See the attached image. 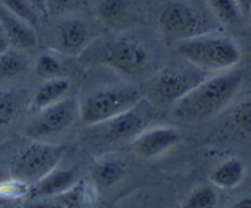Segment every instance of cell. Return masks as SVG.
<instances>
[{"mask_svg":"<svg viewBox=\"0 0 251 208\" xmlns=\"http://www.w3.org/2000/svg\"><path fill=\"white\" fill-rule=\"evenodd\" d=\"M176 52L187 63L204 72H224L233 69L241 59L235 41L211 32L181 41Z\"/></svg>","mask_w":251,"mask_h":208,"instance_id":"obj_2","label":"cell"},{"mask_svg":"<svg viewBox=\"0 0 251 208\" xmlns=\"http://www.w3.org/2000/svg\"><path fill=\"white\" fill-rule=\"evenodd\" d=\"M155 118V107L147 99L142 98L131 108L116 117L101 123L105 125L103 139L108 143H125L133 141Z\"/></svg>","mask_w":251,"mask_h":208,"instance_id":"obj_7","label":"cell"},{"mask_svg":"<svg viewBox=\"0 0 251 208\" xmlns=\"http://www.w3.org/2000/svg\"><path fill=\"white\" fill-rule=\"evenodd\" d=\"M181 141V132L173 126L146 128L129 146L133 153L142 159H153L166 153Z\"/></svg>","mask_w":251,"mask_h":208,"instance_id":"obj_10","label":"cell"},{"mask_svg":"<svg viewBox=\"0 0 251 208\" xmlns=\"http://www.w3.org/2000/svg\"><path fill=\"white\" fill-rule=\"evenodd\" d=\"M71 88V81L63 77L48 78L40 85L32 100V108L37 111L53 105L66 98Z\"/></svg>","mask_w":251,"mask_h":208,"instance_id":"obj_15","label":"cell"},{"mask_svg":"<svg viewBox=\"0 0 251 208\" xmlns=\"http://www.w3.org/2000/svg\"><path fill=\"white\" fill-rule=\"evenodd\" d=\"M213 15L224 25H234L243 16L236 0H206Z\"/></svg>","mask_w":251,"mask_h":208,"instance_id":"obj_20","label":"cell"},{"mask_svg":"<svg viewBox=\"0 0 251 208\" xmlns=\"http://www.w3.org/2000/svg\"><path fill=\"white\" fill-rule=\"evenodd\" d=\"M98 186L95 182L88 181H76L72 187L59 193L54 197L55 202L60 206L67 207H84V206H93L98 197Z\"/></svg>","mask_w":251,"mask_h":208,"instance_id":"obj_16","label":"cell"},{"mask_svg":"<svg viewBox=\"0 0 251 208\" xmlns=\"http://www.w3.org/2000/svg\"><path fill=\"white\" fill-rule=\"evenodd\" d=\"M218 203V195L213 186H201L188 196L183 207L187 208H211Z\"/></svg>","mask_w":251,"mask_h":208,"instance_id":"obj_22","label":"cell"},{"mask_svg":"<svg viewBox=\"0 0 251 208\" xmlns=\"http://www.w3.org/2000/svg\"><path fill=\"white\" fill-rule=\"evenodd\" d=\"M78 169H54L48 175L32 183L30 188L31 197H55L64 192L76 182Z\"/></svg>","mask_w":251,"mask_h":208,"instance_id":"obj_13","label":"cell"},{"mask_svg":"<svg viewBox=\"0 0 251 208\" xmlns=\"http://www.w3.org/2000/svg\"><path fill=\"white\" fill-rule=\"evenodd\" d=\"M10 47V42H9V38L6 37L5 32L3 31L1 26H0V55L3 54L8 48Z\"/></svg>","mask_w":251,"mask_h":208,"instance_id":"obj_29","label":"cell"},{"mask_svg":"<svg viewBox=\"0 0 251 208\" xmlns=\"http://www.w3.org/2000/svg\"><path fill=\"white\" fill-rule=\"evenodd\" d=\"M0 176H1V175H0ZM0 180H1V179H0Z\"/></svg>","mask_w":251,"mask_h":208,"instance_id":"obj_32","label":"cell"},{"mask_svg":"<svg viewBox=\"0 0 251 208\" xmlns=\"http://www.w3.org/2000/svg\"><path fill=\"white\" fill-rule=\"evenodd\" d=\"M148 60V50L131 37H118L108 42L100 57L102 64L125 76L141 73Z\"/></svg>","mask_w":251,"mask_h":208,"instance_id":"obj_8","label":"cell"},{"mask_svg":"<svg viewBox=\"0 0 251 208\" xmlns=\"http://www.w3.org/2000/svg\"><path fill=\"white\" fill-rule=\"evenodd\" d=\"M80 3L81 0H47L48 14L66 13L76 8Z\"/></svg>","mask_w":251,"mask_h":208,"instance_id":"obj_27","label":"cell"},{"mask_svg":"<svg viewBox=\"0 0 251 208\" xmlns=\"http://www.w3.org/2000/svg\"><path fill=\"white\" fill-rule=\"evenodd\" d=\"M28 59L19 48L9 47L0 55V79H13L27 69Z\"/></svg>","mask_w":251,"mask_h":208,"instance_id":"obj_18","label":"cell"},{"mask_svg":"<svg viewBox=\"0 0 251 208\" xmlns=\"http://www.w3.org/2000/svg\"><path fill=\"white\" fill-rule=\"evenodd\" d=\"M158 24L164 35L174 40L185 41L211 32L209 20L203 11L183 0L165 4L159 13Z\"/></svg>","mask_w":251,"mask_h":208,"instance_id":"obj_5","label":"cell"},{"mask_svg":"<svg viewBox=\"0 0 251 208\" xmlns=\"http://www.w3.org/2000/svg\"><path fill=\"white\" fill-rule=\"evenodd\" d=\"M67 151L66 144L33 141L15 156L11 163V176L32 185L57 169Z\"/></svg>","mask_w":251,"mask_h":208,"instance_id":"obj_4","label":"cell"},{"mask_svg":"<svg viewBox=\"0 0 251 208\" xmlns=\"http://www.w3.org/2000/svg\"><path fill=\"white\" fill-rule=\"evenodd\" d=\"M31 185L23 180H19L11 176L9 180H0V197L10 202L21 200L30 196Z\"/></svg>","mask_w":251,"mask_h":208,"instance_id":"obj_23","label":"cell"},{"mask_svg":"<svg viewBox=\"0 0 251 208\" xmlns=\"http://www.w3.org/2000/svg\"><path fill=\"white\" fill-rule=\"evenodd\" d=\"M125 174L126 166L115 159H100L91 169L93 180L99 187H111L117 183Z\"/></svg>","mask_w":251,"mask_h":208,"instance_id":"obj_17","label":"cell"},{"mask_svg":"<svg viewBox=\"0 0 251 208\" xmlns=\"http://www.w3.org/2000/svg\"><path fill=\"white\" fill-rule=\"evenodd\" d=\"M57 48L66 54H79L89 41V30L85 24L75 18L63 19L55 30Z\"/></svg>","mask_w":251,"mask_h":208,"instance_id":"obj_11","label":"cell"},{"mask_svg":"<svg viewBox=\"0 0 251 208\" xmlns=\"http://www.w3.org/2000/svg\"><path fill=\"white\" fill-rule=\"evenodd\" d=\"M62 72V62L52 53H42L36 63V73L43 79L59 77Z\"/></svg>","mask_w":251,"mask_h":208,"instance_id":"obj_25","label":"cell"},{"mask_svg":"<svg viewBox=\"0 0 251 208\" xmlns=\"http://www.w3.org/2000/svg\"><path fill=\"white\" fill-rule=\"evenodd\" d=\"M129 9V0H99L96 15L105 24H116L123 20Z\"/></svg>","mask_w":251,"mask_h":208,"instance_id":"obj_19","label":"cell"},{"mask_svg":"<svg viewBox=\"0 0 251 208\" xmlns=\"http://www.w3.org/2000/svg\"><path fill=\"white\" fill-rule=\"evenodd\" d=\"M142 93L132 84H113L91 91L79 101V118L86 126H99L136 105Z\"/></svg>","mask_w":251,"mask_h":208,"instance_id":"obj_3","label":"cell"},{"mask_svg":"<svg viewBox=\"0 0 251 208\" xmlns=\"http://www.w3.org/2000/svg\"><path fill=\"white\" fill-rule=\"evenodd\" d=\"M206 73L191 63L188 68H168L156 77L153 85L154 93L164 103L175 105L207 78Z\"/></svg>","mask_w":251,"mask_h":208,"instance_id":"obj_9","label":"cell"},{"mask_svg":"<svg viewBox=\"0 0 251 208\" xmlns=\"http://www.w3.org/2000/svg\"><path fill=\"white\" fill-rule=\"evenodd\" d=\"M1 5L21 20L30 24L36 30L40 26V14L28 0H0Z\"/></svg>","mask_w":251,"mask_h":208,"instance_id":"obj_21","label":"cell"},{"mask_svg":"<svg viewBox=\"0 0 251 208\" xmlns=\"http://www.w3.org/2000/svg\"><path fill=\"white\" fill-rule=\"evenodd\" d=\"M235 207H250L251 208V197H245L235 203Z\"/></svg>","mask_w":251,"mask_h":208,"instance_id":"obj_31","label":"cell"},{"mask_svg":"<svg viewBox=\"0 0 251 208\" xmlns=\"http://www.w3.org/2000/svg\"><path fill=\"white\" fill-rule=\"evenodd\" d=\"M250 16H251V13H250Z\"/></svg>","mask_w":251,"mask_h":208,"instance_id":"obj_33","label":"cell"},{"mask_svg":"<svg viewBox=\"0 0 251 208\" xmlns=\"http://www.w3.org/2000/svg\"><path fill=\"white\" fill-rule=\"evenodd\" d=\"M246 166L240 158H229L222 161L209 174V181L218 188L230 190L240 185L245 176Z\"/></svg>","mask_w":251,"mask_h":208,"instance_id":"obj_14","label":"cell"},{"mask_svg":"<svg viewBox=\"0 0 251 208\" xmlns=\"http://www.w3.org/2000/svg\"><path fill=\"white\" fill-rule=\"evenodd\" d=\"M239 8L243 15H250L251 13V0H236Z\"/></svg>","mask_w":251,"mask_h":208,"instance_id":"obj_30","label":"cell"},{"mask_svg":"<svg viewBox=\"0 0 251 208\" xmlns=\"http://www.w3.org/2000/svg\"><path fill=\"white\" fill-rule=\"evenodd\" d=\"M243 80V73L234 69L207 77L175 104V115L192 122L212 117L235 98Z\"/></svg>","mask_w":251,"mask_h":208,"instance_id":"obj_1","label":"cell"},{"mask_svg":"<svg viewBox=\"0 0 251 208\" xmlns=\"http://www.w3.org/2000/svg\"><path fill=\"white\" fill-rule=\"evenodd\" d=\"M32 4L33 8L37 10L40 16H47L48 15V9H47V0H28Z\"/></svg>","mask_w":251,"mask_h":208,"instance_id":"obj_28","label":"cell"},{"mask_svg":"<svg viewBox=\"0 0 251 208\" xmlns=\"http://www.w3.org/2000/svg\"><path fill=\"white\" fill-rule=\"evenodd\" d=\"M0 26L9 38L10 45L19 50H31L36 47L38 40L36 28L30 24L11 14L8 9L0 5Z\"/></svg>","mask_w":251,"mask_h":208,"instance_id":"obj_12","label":"cell"},{"mask_svg":"<svg viewBox=\"0 0 251 208\" xmlns=\"http://www.w3.org/2000/svg\"><path fill=\"white\" fill-rule=\"evenodd\" d=\"M18 99L11 91L0 89V126L11 122L18 111Z\"/></svg>","mask_w":251,"mask_h":208,"instance_id":"obj_26","label":"cell"},{"mask_svg":"<svg viewBox=\"0 0 251 208\" xmlns=\"http://www.w3.org/2000/svg\"><path fill=\"white\" fill-rule=\"evenodd\" d=\"M231 122L240 132L251 134V96L241 100L231 112Z\"/></svg>","mask_w":251,"mask_h":208,"instance_id":"obj_24","label":"cell"},{"mask_svg":"<svg viewBox=\"0 0 251 208\" xmlns=\"http://www.w3.org/2000/svg\"><path fill=\"white\" fill-rule=\"evenodd\" d=\"M79 117V101L64 98L53 105L37 111L26 125L25 134L33 141H45L59 135L72 127Z\"/></svg>","mask_w":251,"mask_h":208,"instance_id":"obj_6","label":"cell"}]
</instances>
